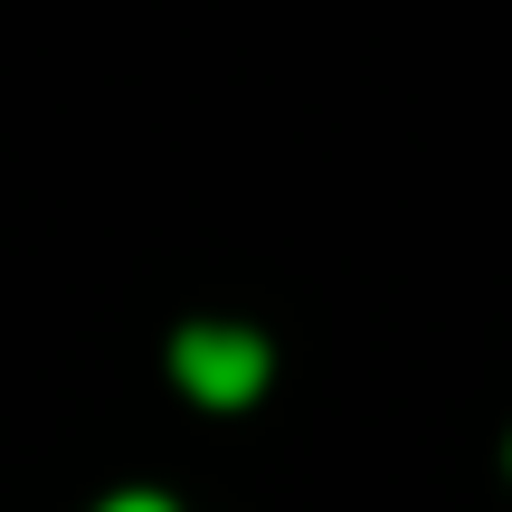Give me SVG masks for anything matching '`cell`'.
I'll list each match as a JSON object with an SVG mask.
<instances>
[{
  "label": "cell",
  "instance_id": "obj_1",
  "mask_svg": "<svg viewBox=\"0 0 512 512\" xmlns=\"http://www.w3.org/2000/svg\"><path fill=\"white\" fill-rule=\"evenodd\" d=\"M171 370H181V389L200 408H247L275 361H266V342L238 332V323H190L181 342H171Z\"/></svg>",
  "mask_w": 512,
  "mask_h": 512
},
{
  "label": "cell",
  "instance_id": "obj_2",
  "mask_svg": "<svg viewBox=\"0 0 512 512\" xmlns=\"http://www.w3.org/2000/svg\"><path fill=\"white\" fill-rule=\"evenodd\" d=\"M105 512H171V503H162V494H114Z\"/></svg>",
  "mask_w": 512,
  "mask_h": 512
}]
</instances>
